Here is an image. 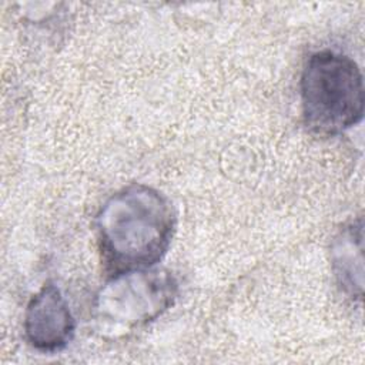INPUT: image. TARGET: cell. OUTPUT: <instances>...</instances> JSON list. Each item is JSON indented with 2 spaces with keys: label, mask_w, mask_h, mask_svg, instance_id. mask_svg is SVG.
Listing matches in <instances>:
<instances>
[{
  "label": "cell",
  "mask_w": 365,
  "mask_h": 365,
  "mask_svg": "<svg viewBox=\"0 0 365 365\" xmlns=\"http://www.w3.org/2000/svg\"><path fill=\"white\" fill-rule=\"evenodd\" d=\"M180 294L175 275L161 267L115 272L93 301L96 329L107 338H121L155 321Z\"/></svg>",
  "instance_id": "cell-3"
},
{
  "label": "cell",
  "mask_w": 365,
  "mask_h": 365,
  "mask_svg": "<svg viewBox=\"0 0 365 365\" xmlns=\"http://www.w3.org/2000/svg\"><path fill=\"white\" fill-rule=\"evenodd\" d=\"M175 211L157 188L130 184L110 195L96 215L104 262L115 272L157 265L175 232Z\"/></svg>",
  "instance_id": "cell-1"
},
{
  "label": "cell",
  "mask_w": 365,
  "mask_h": 365,
  "mask_svg": "<svg viewBox=\"0 0 365 365\" xmlns=\"http://www.w3.org/2000/svg\"><path fill=\"white\" fill-rule=\"evenodd\" d=\"M299 94L305 125L315 134H341L364 117V77L344 53H312L301 73Z\"/></svg>",
  "instance_id": "cell-2"
},
{
  "label": "cell",
  "mask_w": 365,
  "mask_h": 365,
  "mask_svg": "<svg viewBox=\"0 0 365 365\" xmlns=\"http://www.w3.org/2000/svg\"><path fill=\"white\" fill-rule=\"evenodd\" d=\"M331 268L338 288L351 299L364 294V221L358 217L335 234L331 242Z\"/></svg>",
  "instance_id": "cell-5"
},
{
  "label": "cell",
  "mask_w": 365,
  "mask_h": 365,
  "mask_svg": "<svg viewBox=\"0 0 365 365\" xmlns=\"http://www.w3.org/2000/svg\"><path fill=\"white\" fill-rule=\"evenodd\" d=\"M24 338L36 351L53 354L73 339L76 319L67 299L54 284H44L29 301L24 312Z\"/></svg>",
  "instance_id": "cell-4"
}]
</instances>
